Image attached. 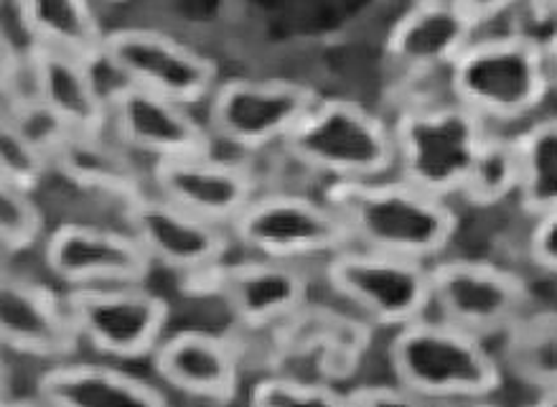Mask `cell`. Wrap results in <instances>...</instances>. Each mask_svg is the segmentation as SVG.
Segmentation results:
<instances>
[{
	"instance_id": "obj_1",
	"label": "cell",
	"mask_w": 557,
	"mask_h": 407,
	"mask_svg": "<svg viewBox=\"0 0 557 407\" xmlns=\"http://www.w3.org/2000/svg\"><path fill=\"white\" fill-rule=\"evenodd\" d=\"M326 201L342 214L354 245L428 262L458 235V214L448 199L408 181H334Z\"/></svg>"
},
{
	"instance_id": "obj_2",
	"label": "cell",
	"mask_w": 557,
	"mask_h": 407,
	"mask_svg": "<svg viewBox=\"0 0 557 407\" xmlns=\"http://www.w3.org/2000/svg\"><path fill=\"white\" fill-rule=\"evenodd\" d=\"M387 354L397 384L435 405L486 399L504 382L502 361L484 338L428 316L397 329Z\"/></svg>"
},
{
	"instance_id": "obj_3",
	"label": "cell",
	"mask_w": 557,
	"mask_h": 407,
	"mask_svg": "<svg viewBox=\"0 0 557 407\" xmlns=\"http://www.w3.org/2000/svg\"><path fill=\"white\" fill-rule=\"evenodd\" d=\"M450 92L481 120H524L547 100L542 44L524 34L473 39L448 66Z\"/></svg>"
},
{
	"instance_id": "obj_4",
	"label": "cell",
	"mask_w": 557,
	"mask_h": 407,
	"mask_svg": "<svg viewBox=\"0 0 557 407\" xmlns=\"http://www.w3.org/2000/svg\"><path fill=\"white\" fill-rule=\"evenodd\" d=\"M393 135L395 165H400L403 181L450 199L461 192L488 133L476 112L454 100L403 110L393 125Z\"/></svg>"
},
{
	"instance_id": "obj_5",
	"label": "cell",
	"mask_w": 557,
	"mask_h": 407,
	"mask_svg": "<svg viewBox=\"0 0 557 407\" xmlns=\"http://www.w3.org/2000/svg\"><path fill=\"white\" fill-rule=\"evenodd\" d=\"M283 146L293 161L334 181L380 178L397 161L393 127L344 97H321Z\"/></svg>"
},
{
	"instance_id": "obj_6",
	"label": "cell",
	"mask_w": 557,
	"mask_h": 407,
	"mask_svg": "<svg viewBox=\"0 0 557 407\" xmlns=\"http://www.w3.org/2000/svg\"><path fill=\"white\" fill-rule=\"evenodd\" d=\"M181 291L191 298L222 300L237 326L273 331L311 304V283L296 262L252 258L216 262L181 275Z\"/></svg>"
},
{
	"instance_id": "obj_7",
	"label": "cell",
	"mask_w": 557,
	"mask_h": 407,
	"mask_svg": "<svg viewBox=\"0 0 557 407\" xmlns=\"http://www.w3.org/2000/svg\"><path fill=\"white\" fill-rule=\"evenodd\" d=\"M232 237L258 258L298 262L334 258L354 247L342 214L304 194H262L230 224Z\"/></svg>"
},
{
	"instance_id": "obj_8",
	"label": "cell",
	"mask_w": 557,
	"mask_h": 407,
	"mask_svg": "<svg viewBox=\"0 0 557 407\" xmlns=\"http://www.w3.org/2000/svg\"><path fill=\"white\" fill-rule=\"evenodd\" d=\"M326 281L369 323L403 329L431 308V268L425 262L349 247L326 260Z\"/></svg>"
},
{
	"instance_id": "obj_9",
	"label": "cell",
	"mask_w": 557,
	"mask_h": 407,
	"mask_svg": "<svg viewBox=\"0 0 557 407\" xmlns=\"http://www.w3.org/2000/svg\"><path fill=\"white\" fill-rule=\"evenodd\" d=\"M66 304L82 342L112 359L153 357L171 319L169 300L146 283L70 288Z\"/></svg>"
},
{
	"instance_id": "obj_10",
	"label": "cell",
	"mask_w": 557,
	"mask_h": 407,
	"mask_svg": "<svg viewBox=\"0 0 557 407\" xmlns=\"http://www.w3.org/2000/svg\"><path fill=\"white\" fill-rule=\"evenodd\" d=\"M319 102L321 95L304 82L235 77L216 85L209 120L222 140L258 153L288 140Z\"/></svg>"
},
{
	"instance_id": "obj_11",
	"label": "cell",
	"mask_w": 557,
	"mask_h": 407,
	"mask_svg": "<svg viewBox=\"0 0 557 407\" xmlns=\"http://www.w3.org/2000/svg\"><path fill=\"white\" fill-rule=\"evenodd\" d=\"M524 278L486 260L456 258L431 268V306L438 319L473 336L504 334L530 311Z\"/></svg>"
},
{
	"instance_id": "obj_12",
	"label": "cell",
	"mask_w": 557,
	"mask_h": 407,
	"mask_svg": "<svg viewBox=\"0 0 557 407\" xmlns=\"http://www.w3.org/2000/svg\"><path fill=\"white\" fill-rule=\"evenodd\" d=\"M104 64L125 85L148 89L181 104H197L214 95L220 70L214 59L156 28H115L104 41Z\"/></svg>"
},
{
	"instance_id": "obj_13",
	"label": "cell",
	"mask_w": 557,
	"mask_h": 407,
	"mask_svg": "<svg viewBox=\"0 0 557 407\" xmlns=\"http://www.w3.org/2000/svg\"><path fill=\"white\" fill-rule=\"evenodd\" d=\"M127 232L143 245L153 266L176 270L178 275L199 273L227 260L232 232L197 217L163 196L148 192L125 203Z\"/></svg>"
},
{
	"instance_id": "obj_14",
	"label": "cell",
	"mask_w": 557,
	"mask_h": 407,
	"mask_svg": "<svg viewBox=\"0 0 557 407\" xmlns=\"http://www.w3.org/2000/svg\"><path fill=\"white\" fill-rule=\"evenodd\" d=\"M44 260L54 278L70 288L135 285L153 273V260L133 237L95 224L70 222L57 227L44 245Z\"/></svg>"
},
{
	"instance_id": "obj_15",
	"label": "cell",
	"mask_w": 557,
	"mask_h": 407,
	"mask_svg": "<svg viewBox=\"0 0 557 407\" xmlns=\"http://www.w3.org/2000/svg\"><path fill=\"white\" fill-rule=\"evenodd\" d=\"M0 338L9 351L51 365L70 361L82 344L66 293L16 273H5L0 285Z\"/></svg>"
},
{
	"instance_id": "obj_16",
	"label": "cell",
	"mask_w": 557,
	"mask_h": 407,
	"mask_svg": "<svg viewBox=\"0 0 557 407\" xmlns=\"http://www.w3.org/2000/svg\"><path fill=\"white\" fill-rule=\"evenodd\" d=\"M108 102L110 127L125 148L153 156L156 161L209 156L214 150L212 135L189 115L186 104L125 82L110 89Z\"/></svg>"
},
{
	"instance_id": "obj_17",
	"label": "cell",
	"mask_w": 557,
	"mask_h": 407,
	"mask_svg": "<svg viewBox=\"0 0 557 407\" xmlns=\"http://www.w3.org/2000/svg\"><path fill=\"white\" fill-rule=\"evenodd\" d=\"M372 344V326L334 308L308 304L270 331V365L311 359L331 382L349 380Z\"/></svg>"
},
{
	"instance_id": "obj_18",
	"label": "cell",
	"mask_w": 557,
	"mask_h": 407,
	"mask_svg": "<svg viewBox=\"0 0 557 407\" xmlns=\"http://www.w3.org/2000/svg\"><path fill=\"white\" fill-rule=\"evenodd\" d=\"M153 369L181 395L227 405L237 397L243 380V346L220 331L184 329L158 344Z\"/></svg>"
},
{
	"instance_id": "obj_19",
	"label": "cell",
	"mask_w": 557,
	"mask_h": 407,
	"mask_svg": "<svg viewBox=\"0 0 557 407\" xmlns=\"http://www.w3.org/2000/svg\"><path fill=\"white\" fill-rule=\"evenodd\" d=\"M153 184L158 196L227 230L258 196L250 169L220 161L212 153L156 161Z\"/></svg>"
},
{
	"instance_id": "obj_20",
	"label": "cell",
	"mask_w": 557,
	"mask_h": 407,
	"mask_svg": "<svg viewBox=\"0 0 557 407\" xmlns=\"http://www.w3.org/2000/svg\"><path fill=\"white\" fill-rule=\"evenodd\" d=\"M34 92L77 135H104L110 127L108 95L97 87L95 70L62 51L28 44Z\"/></svg>"
},
{
	"instance_id": "obj_21",
	"label": "cell",
	"mask_w": 557,
	"mask_h": 407,
	"mask_svg": "<svg viewBox=\"0 0 557 407\" xmlns=\"http://www.w3.org/2000/svg\"><path fill=\"white\" fill-rule=\"evenodd\" d=\"M476 28L454 0H418L389 32L387 54L410 72L448 70L476 39Z\"/></svg>"
},
{
	"instance_id": "obj_22",
	"label": "cell",
	"mask_w": 557,
	"mask_h": 407,
	"mask_svg": "<svg viewBox=\"0 0 557 407\" xmlns=\"http://www.w3.org/2000/svg\"><path fill=\"white\" fill-rule=\"evenodd\" d=\"M36 395L54 407H169L138 374L97 361H59L36 380Z\"/></svg>"
},
{
	"instance_id": "obj_23",
	"label": "cell",
	"mask_w": 557,
	"mask_h": 407,
	"mask_svg": "<svg viewBox=\"0 0 557 407\" xmlns=\"http://www.w3.org/2000/svg\"><path fill=\"white\" fill-rule=\"evenodd\" d=\"M21 24L39 47L62 51L87 66L104 64V32L92 0H16Z\"/></svg>"
},
{
	"instance_id": "obj_24",
	"label": "cell",
	"mask_w": 557,
	"mask_h": 407,
	"mask_svg": "<svg viewBox=\"0 0 557 407\" xmlns=\"http://www.w3.org/2000/svg\"><path fill=\"white\" fill-rule=\"evenodd\" d=\"M54 169L62 171L74 186L112 196L123 203L146 194L131 156L112 146L104 135L72 133L54 156Z\"/></svg>"
},
{
	"instance_id": "obj_25",
	"label": "cell",
	"mask_w": 557,
	"mask_h": 407,
	"mask_svg": "<svg viewBox=\"0 0 557 407\" xmlns=\"http://www.w3.org/2000/svg\"><path fill=\"white\" fill-rule=\"evenodd\" d=\"M502 367L540 395L557 392V311H527L502 334Z\"/></svg>"
},
{
	"instance_id": "obj_26",
	"label": "cell",
	"mask_w": 557,
	"mask_h": 407,
	"mask_svg": "<svg viewBox=\"0 0 557 407\" xmlns=\"http://www.w3.org/2000/svg\"><path fill=\"white\" fill-rule=\"evenodd\" d=\"M519 150V203L527 214L557 212V118H545L515 135Z\"/></svg>"
},
{
	"instance_id": "obj_27",
	"label": "cell",
	"mask_w": 557,
	"mask_h": 407,
	"mask_svg": "<svg viewBox=\"0 0 557 407\" xmlns=\"http://www.w3.org/2000/svg\"><path fill=\"white\" fill-rule=\"evenodd\" d=\"M519 192V150L507 135H486L458 196L473 209H492Z\"/></svg>"
},
{
	"instance_id": "obj_28",
	"label": "cell",
	"mask_w": 557,
	"mask_h": 407,
	"mask_svg": "<svg viewBox=\"0 0 557 407\" xmlns=\"http://www.w3.org/2000/svg\"><path fill=\"white\" fill-rule=\"evenodd\" d=\"M250 407H354L349 392L329 382L293 374H270L252 384Z\"/></svg>"
},
{
	"instance_id": "obj_29",
	"label": "cell",
	"mask_w": 557,
	"mask_h": 407,
	"mask_svg": "<svg viewBox=\"0 0 557 407\" xmlns=\"http://www.w3.org/2000/svg\"><path fill=\"white\" fill-rule=\"evenodd\" d=\"M47 232L41 207L34 194L0 184V243L9 258L34 250Z\"/></svg>"
},
{
	"instance_id": "obj_30",
	"label": "cell",
	"mask_w": 557,
	"mask_h": 407,
	"mask_svg": "<svg viewBox=\"0 0 557 407\" xmlns=\"http://www.w3.org/2000/svg\"><path fill=\"white\" fill-rule=\"evenodd\" d=\"M49 169H54L51 158L3 120L0 123V184L36 194Z\"/></svg>"
},
{
	"instance_id": "obj_31",
	"label": "cell",
	"mask_w": 557,
	"mask_h": 407,
	"mask_svg": "<svg viewBox=\"0 0 557 407\" xmlns=\"http://www.w3.org/2000/svg\"><path fill=\"white\" fill-rule=\"evenodd\" d=\"M354 407H435L403 384H361L349 392Z\"/></svg>"
},
{
	"instance_id": "obj_32",
	"label": "cell",
	"mask_w": 557,
	"mask_h": 407,
	"mask_svg": "<svg viewBox=\"0 0 557 407\" xmlns=\"http://www.w3.org/2000/svg\"><path fill=\"white\" fill-rule=\"evenodd\" d=\"M530 255L549 275H557V212L537 217L530 235Z\"/></svg>"
},
{
	"instance_id": "obj_33",
	"label": "cell",
	"mask_w": 557,
	"mask_h": 407,
	"mask_svg": "<svg viewBox=\"0 0 557 407\" xmlns=\"http://www.w3.org/2000/svg\"><path fill=\"white\" fill-rule=\"evenodd\" d=\"M456 5H461V11L469 16L476 26H484L488 21L504 16V13L517 9L522 0H454Z\"/></svg>"
},
{
	"instance_id": "obj_34",
	"label": "cell",
	"mask_w": 557,
	"mask_h": 407,
	"mask_svg": "<svg viewBox=\"0 0 557 407\" xmlns=\"http://www.w3.org/2000/svg\"><path fill=\"white\" fill-rule=\"evenodd\" d=\"M542 54H545V74L549 92L557 97V32L542 44Z\"/></svg>"
},
{
	"instance_id": "obj_35",
	"label": "cell",
	"mask_w": 557,
	"mask_h": 407,
	"mask_svg": "<svg viewBox=\"0 0 557 407\" xmlns=\"http://www.w3.org/2000/svg\"><path fill=\"white\" fill-rule=\"evenodd\" d=\"M3 407H54V405H49L47 399L39 397V395H36V392H34L32 397H13V399H5Z\"/></svg>"
},
{
	"instance_id": "obj_36",
	"label": "cell",
	"mask_w": 557,
	"mask_h": 407,
	"mask_svg": "<svg viewBox=\"0 0 557 407\" xmlns=\"http://www.w3.org/2000/svg\"><path fill=\"white\" fill-rule=\"evenodd\" d=\"M532 407H557V392H549V395H540V399Z\"/></svg>"
},
{
	"instance_id": "obj_37",
	"label": "cell",
	"mask_w": 557,
	"mask_h": 407,
	"mask_svg": "<svg viewBox=\"0 0 557 407\" xmlns=\"http://www.w3.org/2000/svg\"><path fill=\"white\" fill-rule=\"evenodd\" d=\"M108 3H125V0H108Z\"/></svg>"
},
{
	"instance_id": "obj_38",
	"label": "cell",
	"mask_w": 557,
	"mask_h": 407,
	"mask_svg": "<svg viewBox=\"0 0 557 407\" xmlns=\"http://www.w3.org/2000/svg\"><path fill=\"white\" fill-rule=\"evenodd\" d=\"M555 3H557V0H555Z\"/></svg>"
}]
</instances>
